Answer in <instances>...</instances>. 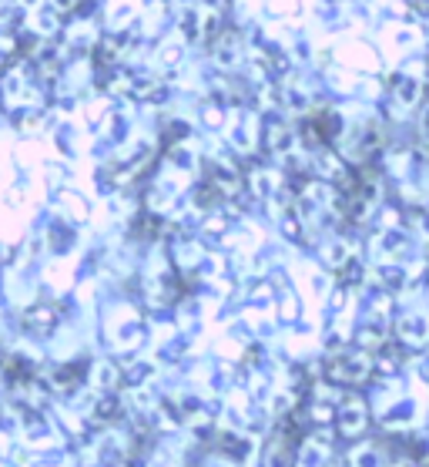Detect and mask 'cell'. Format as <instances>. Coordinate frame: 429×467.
Masks as SVG:
<instances>
[{
    "label": "cell",
    "instance_id": "cell-2",
    "mask_svg": "<svg viewBox=\"0 0 429 467\" xmlns=\"http://www.w3.org/2000/svg\"><path fill=\"white\" fill-rule=\"evenodd\" d=\"M335 427H339V434L346 437V441H356V437L366 434L369 427V407L363 397H346L342 407H339V414H335Z\"/></svg>",
    "mask_w": 429,
    "mask_h": 467
},
{
    "label": "cell",
    "instance_id": "cell-4",
    "mask_svg": "<svg viewBox=\"0 0 429 467\" xmlns=\"http://www.w3.org/2000/svg\"><path fill=\"white\" fill-rule=\"evenodd\" d=\"M413 333H419V347H426L429 343V317L416 313V317L403 319V327H399V340L409 347V343H413Z\"/></svg>",
    "mask_w": 429,
    "mask_h": 467
},
{
    "label": "cell",
    "instance_id": "cell-1",
    "mask_svg": "<svg viewBox=\"0 0 429 467\" xmlns=\"http://www.w3.org/2000/svg\"><path fill=\"white\" fill-rule=\"evenodd\" d=\"M376 373V363L366 350H342L325 363V377L335 387H363Z\"/></svg>",
    "mask_w": 429,
    "mask_h": 467
},
{
    "label": "cell",
    "instance_id": "cell-3",
    "mask_svg": "<svg viewBox=\"0 0 429 467\" xmlns=\"http://www.w3.org/2000/svg\"><path fill=\"white\" fill-rule=\"evenodd\" d=\"M389 451L379 441H363L349 451V467H386Z\"/></svg>",
    "mask_w": 429,
    "mask_h": 467
}]
</instances>
